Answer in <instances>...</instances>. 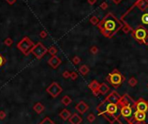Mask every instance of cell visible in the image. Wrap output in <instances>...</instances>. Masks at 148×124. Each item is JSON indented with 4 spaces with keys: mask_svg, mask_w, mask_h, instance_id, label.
Returning a JSON list of instances; mask_svg holds the SVG:
<instances>
[{
    "mask_svg": "<svg viewBox=\"0 0 148 124\" xmlns=\"http://www.w3.org/2000/svg\"><path fill=\"white\" fill-rule=\"evenodd\" d=\"M120 99V95L116 91H112L97 107L98 115H104L110 123L118 122V118L120 116V105H119Z\"/></svg>",
    "mask_w": 148,
    "mask_h": 124,
    "instance_id": "cell-1",
    "label": "cell"
},
{
    "mask_svg": "<svg viewBox=\"0 0 148 124\" xmlns=\"http://www.w3.org/2000/svg\"><path fill=\"white\" fill-rule=\"evenodd\" d=\"M120 116L118 122L120 124H132L133 114L136 110V101L129 95H124L119 101Z\"/></svg>",
    "mask_w": 148,
    "mask_h": 124,
    "instance_id": "cell-2",
    "label": "cell"
},
{
    "mask_svg": "<svg viewBox=\"0 0 148 124\" xmlns=\"http://www.w3.org/2000/svg\"><path fill=\"white\" fill-rule=\"evenodd\" d=\"M98 29L105 37H112L120 29L123 28L121 20L112 13H108L98 24Z\"/></svg>",
    "mask_w": 148,
    "mask_h": 124,
    "instance_id": "cell-3",
    "label": "cell"
},
{
    "mask_svg": "<svg viewBox=\"0 0 148 124\" xmlns=\"http://www.w3.org/2000/svg\"><path fill=\"white\" fill-rule=\"evenodd\" d=\"M106 80L113 86L114 88H118L122 84V83L125 80V77L119 73V71L117 69H114L113 71L107 77Z\"/></svg>",
    "mask_w": 148,
    "mask_h": 124,
    "instance_id": "cell-4",
    "label": "cell"
},
{
    "mask_svg": "<svg viewBox=\"0 0 148 124\" xmlns=\"http://www.w3.org/2000/svg\"><path fill=\"white\" fill-rule=\"evenodd\" d=\"M132 36L136 40H138L139 43H147L146 38L148 37V30L144 26H139L132 31Z\"/></svg>",
    "mask_w": 148,
    "mask_h": 124,
    "instance_id": "cell-5",
    "label": "cell"
},
{
    "mask_svg": "<svg viewBox=\"0 0 148 124\" xmlns=\"http://www.w3.org/2000/svg\"><path fill=\"white\" fill-rule=\"evenodd\" d=\"M132 124H148V110L146 112L135 110Z\"/></svg>",
    "mask_w": 148,
    "mask_h": 124,
    "instance_id": "cell-6",
    "label": "cell"
},
{
    "mask_svg": "<svg viewBox=\"0 0 148 124\" xmlns=\"http://www.w3.org/2000/svg\"><path fill=\"white\" fill-rule=\"evenodd\" d=\"M33 47H34V43L28 37H25L23 40L20 41V43H18V48L25 55H28L30 52H32Z\"/></svg>",
    "mask_w": 148,
    "mask_h": 124,
    "instance_id": "cell-7",
    "label": "cell"
},
{
    "mask_svg": "<svg viewBox=\"0 0 148 124\" xmlns=\"http://www.w3.org/2000/svg\"><path fill=\"white\" fill-rule=\"evenodd\" d=\"M47 52L48 49H46L45 46H44L41 43H38L36 45H34V47L32 48V53L38 59H41Z\"/></svg>",
    "mask_w": 148,
    "mask_h": 124,
    "instance_id": "cell-8",
    "label": "cell"
},
{
    "mask_svg": "<svg viewBox=\"0 0 148 124\" xmlns=\"http://www.w3.org/2000/svg\"><path fill=\"white\" fill-rule=\"evenodd\" d=\"M62 88L59 86V84L56 82H53L51 84L47 89H46V91L47 93H49L53 98H56L57 96H58L60 95V93L62 92Z\"/></svg>",
    "mask_w": 148,
    "mask_h": 124,
    "instance_id": "cell-9",
    "label": "cell"
},
{
    "mask_svg": "<svg viewBox=\"0 0 148 124\" xmlns=\"http://www.w3.org/2000/svg\"><path fill=\"white\" fill-rule=\"evenodd\" d=\"M136 109L142 112H146L148 110V102L144 99H139L136 101Z\"/></svg>",
    "mask_w": 148,
    "mask_h": 124,
    "instance_id": "cell-10",
    "label": "cell"
},
{
    "mask_svg": "<svg viewBox=\"0 0 148 124\" xmlns=\"http://www.w3.org/2000/svg\"><path fill=\"white\" fill-rule=\"evenodd\" d=\"M99 86H100V83H99L97 80L91 81L88 85L89 89L91 90L92 94H93L95 96H98V94H99V93H98V88H99Z\"/></svg>",
    "mask_w": 148,
    "mask_h": 124,
    "instance_id": "cell-11",
    "label": "cell"
},
{
    "mask_svg": "<svg viewBox=\"0 0 148 124\" xmlns=\"http://www.w3.org/2000/svg\"><path fill=\"white\" fill-rule=\"evenodd\" d=\"M61 63L62 62H61V60H60V58L57 56H52L50 59H49V61H48L49 65L51 68H53V69H57V68L61 64Z\"/></svg>",
    "mask_w": 148,
    "mask_h": 124,
    "instance_id": "cell-12",
    "label": "cell"
},
{
    "mask_svg": "<svg viewBox=\"0 0 148 124\" xmlns=\"http://www.w3.org/2000/svg\"><path fill=\"white\" fill-rule=\"evenodd\" d=\"M75 108H76V110L79 113V114H84V113L88 110L89 106H88V104L85 103L84 101H80L76 105Z\"/></svg>",
    "mask_w": 148,
    "mask_h": 124,
    "instance_id": "cell-13",
    "label": "cell"
},
{
    "mask_svg": "<svg viewBox=\"0 0 148 124\" xmlns=\"http://www.w3.org/2000/svg\"><path fill=\"white\" fill-rule=\"evenodd\" d=\"M68 121L71 124H80L82 122V118L77 113H74L71 115Z\"/></svg>",
    "mask_w": 148,
    "mask_h": 124,
    "instance_id": "cell-14",
    "label": "cell"
},
{
    "mask_svg": "<svg viewBox=\"0 0 148 124\" xmlns=\"http://www.w3.org/2000/svg\"><path fill=\"white\" fill-rule=\"evenodd\" d=\"M71 112H70L68 109H66V108L63 109L61 112L59 113V116L64 120V121H67V120H69V118L71 117Z\"/></svg>",
    "mask_w": 148,
    "mask_h": 124,
    "instance_id": "cell-15",
    "label": "cell"
},
{
    "mask_svg": "<svg viewBox=\"0 0 148 124\" xmlns=\"http://www.w3.org/2000/svg\"><path fill=\"white\" fill-rule=\"evenodd\" d=\"M110 88L106 83H100V86L98 88V93L101 95H105L109 92Z\"/></svg>",
    "mask_w": 148,
    "mask_h": 124,
    "instance_id": "cell-16",
    "label": "cell"
},
{
    "mask_svg": "<svg viewBox=\"0 0 148 124\" xmlns=\"http://www.w3.org/2000/svg\"><path fill=\"white\" fill-rule=\"evenodd\" d=\"M33 109H34L38 114H40V113H42L44 111L45 107H44L43 104L40 103V102H37L34 105V107H33Z\"/></svg>",
    "mask_w": 148,
    "mask_h": 124,
    "instance_id": "cell-17",
    "label": "cell"
},
{
    "mask_svg": "<svg viewBox=\"0 0 148 124\" xmlns=\"http://www.w3.org/2000/svg\"><path fill=\"white\" fill-rule=\"evenodd\" d=\"M78 71H79V73L82 75V76H86V75L89 73V71H90V69L88 68V66L82 65V66H80L79 67Z\"/></svg>",
    "mask_w": 148,
    "mask_h": 124,
    "instance_id": "cell-18",
    "label": "cell"
},
{
    "mask_svg": "<svg viewBox=\"0 0 148 124\" xmlns=\"http://www.w3.org/2000/svg\"><path fill=\"white\" fill-rule=\"evenodd\" d=\"M61 101H62V103L64 104V105H65V106H68V105H70V104L71 103L72 100H71V98L69 96V95H64V96L62 98Z\"/></svg>",
    "mask_w": 148,
    "mask_h": 124,
    "instance_id": "cell-19",
    "label": "cell"
},
{
    "mask_svg": "<svg viewBox=\"0 0 148 124\" xmlns=\"http://www.w3.org/2000/svg\"><path fill=\"white\" fill-rule=\"evenodd\" d=\"M140 21L143 24L148 25V12H146V11H145V13L140 18Z\"/></svg>",
    "mask_w": 148,
    "mask_h": 124,
    "instance_id": "cell-20",
    "label": "cell"
},
{
    "mask_svg": "<svg viewBox=\"0 0 148 124\" xmlns=\"http://www.w3.org/2000/svg\"><path fill=\"white\" fill-rule=\"evenodd\" d=\"M99 19H98V17L96 16H91V18H90V23H91L92 25H98L99 24Z\"/></svg>",
    "mask_w": 148,
    "mask_h": 124,
    "instance_id": "cell-21",
    "label": "cell"
},
{
    "mask_svg": "<svg viewBox=\"0 0 148 124\" xmlns=\"http://www.w3.org/2000/svg\"><path fill=\"white\" fill-rule=\"evenodd\" d=\"M128 83H129V85L131 86V87H135V86L137 85V83H138V81H137V79L135 78V77H131L130 79H129V81H128Z\"/></svg>",
    "mask_w": 148,
    "mask_h": 124,
    "instance_id": "cell-22",
    "label": "cell"
},
{
    "mask_svg": "<svg viewBox=\"0 0 148 124\" xmlns=\"http://www.w3.org/2000/svg\"><path fill=\"white\" fill-rule=\"evenodd\" d=\"M71 62L73 63V64L77 65V64H79V63H81V58H80L79 56H73V57H72V59H71Z\"/></svg>",
    "mask_w": 148,
    "mask_h": 124,
    "instance_id": "cell-23",
    "label": "cell"
},
{
    "mask_svg": "<svg viewBox=\"0 0 148 124\" xmlns=\"http://www.w3.org/2000/svg\"><path fill=\"white\" fill-rule=\"evenodd\" d=\"M48 52H49L50 55H51V56H55V55L57 54L58 49L55 47V46H51V47H50V49L48 50Z\"/></svg>",
    "mask_w": 148,
    "mask_h": 124,
    "instance_id": "cell-24",
    "label": "cell"
},
{
    "mask_svg": "<svg viewBox=\"0 0 148 124\" xmlns=\"http://www.w3.org/2000/svg\"><path fill=\"white\" fill-rule=\"evenodd\" d=\"M96 117H95V115H93V114H89L88 116H87V120H88V122H93L94 121H95Z\"/></svg>",
    "mask_w": 148,
    "mask_h": 124,
    "instance_id": "cell-25",
    "label": "cell"
},
{
    "mask_svg": "<svg viewBox=\"0 0 148 124\" xmlns=\"http://www.w3.org/2000/svg\"><path fill=\"white\" fill-rule=\"evenodd\" d=\"M90 52H91V54L96 55L98 52V48L97 47V46H92V47H91V49H90Z\"/></svg>",
    "mask_w": 148,
    "mask_h": 124,
    "instance_id": "cell-26",
    "label": "cell"
},
{
    "mask_svg": "<svg viewBox=\"0 0 148 124\" xmlns=\"http://www.w3.org/2000/svg\"><path fill=\"white\" fill-rule=\"evenodd\" d=\"M77 77H78V75H77V72L73 71V72L71 73V77H70V78H71L72 81H75L76 79H77Z\"/></svg>",
    "mask_w": 148,
    "mask_h": 124,
    "instance_id": "cell-27",
    "label": "cell"
},
{
    "mask_svg": "<svg viewBox=\"0 0 148 124\" xmlns=\"http://www.w3.org/2000/svg\"><path fill=\"white\" fill-rule=\"evenodd\" d=\"M62 76H63V77L65 79L67 78H70V77H71V73L69 72V71H64V72H63V74H62Z\"/></svg>",
    "mask_w": 148,
    "mask_h": 124,
    "instance_id": "cell-28",
    "label": "cell"
},
{
    "mask_svg": "<svg viewBox=\"0 0 148 124\" xmlns=\"http://www.w3.org/2000/svg\"><path fill=\"white\" fill-rule=\"evenodd\" d=\"M99 7H100L102 10H106L107 8H108V4H107L106 2H103V3H101L100 4Z\"/></svg>",
    "mask_w": 148,
    "mask_h": 124,
    "instance_id": "cell-29",
    "label": "cell"
},
{
    "mask_svg": "<svg viewBox=\"0 0 148 124\" xmlns=\"http://www.w3.org/2000/svg\"><path fill=\"white\" fill-rule=\"evenodd\" d=\"M41 124H55L54 122H52V121H51L50 119H48V118H46L44 122H41Z\"/></svg>",
    "mask_w": 148,
    "mask_h": 124,
    "instance_id": "cell-30",
    "label": "cell"
},
{
    "mask_svg": "<svg viewBox=\"0 0 148 124\" xmlns=\"http://www.w3.org/2000/svg\"><path fill=\"white\" fill-rule=\"evenodd\" d=\"M46 36H47V33H46V31L42 30V31L40 32V37H41V38H45Z\"/></svg>",
    "mask_w": 148,
    "mask_h": 124,
    "instance_id": "cell-31",
    "label": "cell"
},
{
    "mask_svg": "<svg viewBox=\"0 0 148 124\" xmlns=\"http://www.w3.org/2000/svg\"><path fill=\"white\" fill-rule=\"evenodd\" d=\"M5 43L6 45H8V46H10V45L12 44V40L11 38H7L6 40L5 41Z\"/></svg>",
    "mask_w": 148,
    "mask_h": 124,
    "instance_id": "cell-32",
    "label": "cell"
},
{
    "mask_svg": "<svg viewBox=\"0 0 148 124\" xmlns=\"http://www.w3.org/2000/svg\"><path fill=\"white\" fill-rule=\"evenodd\" d=\"M5 116H6V114H5V111H0V120L5 119Z\"/></svg>",
    "mask_w": 148,
    "mask_h": 124,
    "instance_id": "cell-33",
    "label": "cell"
},
{
    "mask_svg": "<svg viewBox=\"0 0 148 124\" xmlns=\"http://www.w3.org/2000/svg\"><path fill=\"white\" fill-rule=\"evenodd\" d=\"M87 1H88V3L91 5H93L94 4H96V2H97V0H87Z\"/></svg>",
    "mask_w": 148,
    "mask_h": 124,
    "instance_id": "cell-34",
    "label": "cell"
},
{
    "mask_svg": "<svg viewBox=\"0 0 148 124\" xmlns=\"http://www.w3.org/2000/svg\"><path fill=\"white\" fill-rule=\"evenodd\" d=\"M4 63H5V60L3 58V56L0 55V66L2 65V64H4Z\"/></svg>",
    "mask_w": 148,
    "mask_h": 124,
    "instance_id": "cell-35",
    "label": "cell"
},
{
    "mask_svg": "<svg viewBox=\"0 0 148 124\" xmlns=\"http://www.w3.org/2000/svg\"><path fill=\"white\" fill-rule=\"evenodd\" d=\"M112 1L114 3V4H116V5H118V4H119V3H120L121 1H122V0H112Z\"/></svg>",
    "mask_w": 148,
    "mask_h": 124,
    "instance_id": "cell-36",
    "label": "cell"
},
{
    "mask_svg": "<svg viewBox=\"0 0 148 124\" xmlns=\"http://www.w3.org/2000/svg\"><path fill=\"white\" fill-rule=\"evenodd\" d=\"M7 2L9 3L10 5H13L14 3L16 2V0H7Z\"/></svg>",
    "mask_w": 148,
    "mask_h": 124,
    "instance_id": "cell-37",
    "label": "cell"
},
{
    "mask_svg": "<svg viewBox=\"0 0 148 124\" xmlns=\"http://www.w3.org/2000/svg\"><path fill=\"white\" fill-rule=\"evenodd\" d=\"M147 102H148V101H147Z\"/></svg>",
    "mask_w": 148,
    "mask_h": 124,
    "instance_id": "cell-38",
    "label": "cell"
}]
</instances>
